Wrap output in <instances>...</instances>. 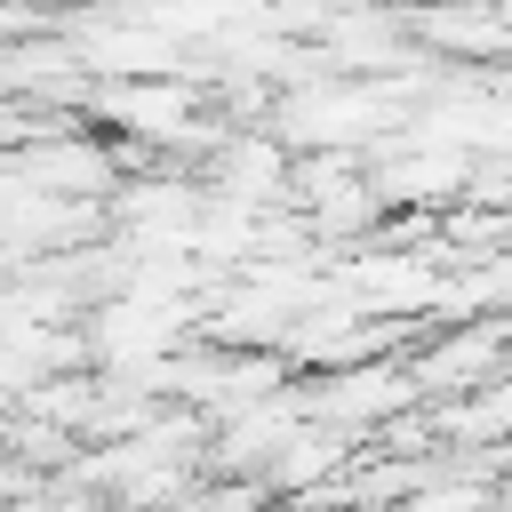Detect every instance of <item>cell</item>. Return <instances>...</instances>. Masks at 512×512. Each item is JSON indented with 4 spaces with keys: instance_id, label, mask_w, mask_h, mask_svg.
Segmentation results:
<instances>
[{
    "instance_id": "1",
    "label": "cell",
    "mask_w": 512,
    "mask_h": 512,
    "mask_svg": "<svg viewBox=\"0 0 512 512\" xmlns=\"http://www.w3.org/2000/svg\"><path fill=\"white\" fill-rule=\"evenodd\" d=\"M80 112L120 128L128 144H184V152H216L224 144V128L208 120L200 88H184L176 72H104L80 96Z\"/></svg>"
},
{
    "instance_id": "2",
    "label": "cell",
    "mask_w": 512,
    "mask_h": 512,
    "mask_svg": "<svg viewBox=\"0 0 512 512\" xmlns=\"http://www.w3.org/2000/svg\"><path fill=\"white\" fill-rule=\"evenodd\" d=\"M312 384V416H328V424H344V432H384L400 408H416L424 400V384H416V368H408V352H376V360H344V368H320V376H304Z\"/></svg>"
},
{
    "instance_id": "3",
    "label": "cell",
    "mask_w": 512,
    "mask_h": 512,
    "mask_svg": "<svg viewBox=\"0 0 512 512\" xmlns=\"http://www.w3.org/2000/svg\"><path fill=\"white\" fill-rule=\"evenodd\" d=\"M408 32L432 56H504L512 48V16L496 0H432V8H408Z\"/></svg>"
},
{
    "instance_id": "4",
    "label": "cell",
    "mask_w": 512,
    "mask_h": 512,
    "mask_svg": "<svg viewBox=\"0 0 512 512\" xmlns=\"http://www.w3.org/2000/svg\"><path fill=\"white\" fill-rule=\"evenodd\" d=\"M376 192L384 208H448L472 192V160L456 144H432V152H400L392 168H376Z\"/></svg>"
}]
</instances>
